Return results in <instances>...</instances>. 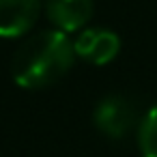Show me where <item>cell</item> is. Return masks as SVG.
I'll use <instances>...</instances> for the list:
<instances>
[{
  "label": "cell",
  "instance_id": "277c9868",
  "mask_svg": "<svg viewBox=\"0 0 157 157\" xmlns=\"http://www.w3.org/2000/svg\"><path fill=\"white\" fill-rule=\"evenodd\" d=\"M41 11V0H0V37L15 39L26 35Z\"/></svg>",
  "mask_w": 157,
  "mask_h": 157
},
{
  "label": "cell",
  "instance_id": "8992f818",
  "mask_svg": "<svg viewBox=\"0 0 157 157\" xmlns=\"http://www.w3.org/2000/svg\"><path fill=\"white\" fill-rule=\"evenodd\" d=\"M138 148L142 157H157V105L148 108L138 123Z\"/></svg>",
  "mask_w": 157,
  "mask_h": 157
},
{
  "label": "cell",
  "instance_id": "5b68a950",
  "mask_svg": "<svg viewBox=\"0 0 157 157\" xmlns=\"http://www.w3.org/2000/svg\"><path fill=\"white\" fill-rule=\"evenodd\" d=\"M45 15L60 33H75L93 17V0H45Z\"/></svg>",
  "mask_w": 157,
  "mask_h": 157
},
{
  "label": "cell",
  "instance_id": "6da1fadb",
  "mask_svg": "<svg viewBox=\"0 0 157 157\" xmlns=\"http://www.w3.org/2000/svg\"><path fill=\"white\" fill-rule=\"evenodd\" d=\"M73 60L75 50L67 33L43 30L15 52L11 71L22 88H45L58 82L73 67Z\"/></svg>",
  "mask_w": 157,
  "mask_h": 157
},
{
  "label": "cell",
  "instance_id": "3957f363",
  "mask_svg": "<svg viewBox=\"0 0 157 157\" xmlns=\"http://www.w3.org/2000/svg\"><path fill=\"white\" fill-rule=\"evenodd\" d=\"M73 50L90 65H108L121 52V39L108 28H86L75 37Z\"/></svg>",
  "mask_w": 157,
  "mask_h": 157
},
{
  "label": "cell",
  "instance_id": "7a4b0ae2",
  "mask_svg": "<svg viewBox=\"0 0 157 157\" xmlns=\"http://www.w3.org/2000/svg\"><path fill=\"white\" fill-rule=\"evenodd\" d=\"M93 121H95V127L112 140L125 138L140 123L136 105L123 95L103 97L93 112Z\"/></svg>",
  "mask_w": 157,
  "mask_h": 157
}]
</instances>
